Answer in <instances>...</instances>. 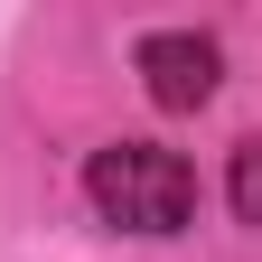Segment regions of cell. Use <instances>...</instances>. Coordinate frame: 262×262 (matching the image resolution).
<instances>
[{
    "instance_id": "6da1fadb",
    "label": "cell",
    "mask_w": 262,
    "mask_h": 262,
    "mask_svg": "<svg viewBox=\"0 0 262 262\" xmlns=\"http://www.w3.org/2000/svg\"><path fill=\"white\" fill-rule=\"evenodd\" d=\"M84 196L113 234H178L196 215V169L159 141H113L84 159Z\"/></svg>"
},
{
    "instance_id": "3957f363",
    "label": "cell",
    "mask_w": 262,
    "mask_h": 262,
    "mask_svg": "<svg viewBox=\"0 0 262 262\" xmlns=\"http://www.w3.org/2000/svg\"><path fill=\"white\" fill-rule=\"evenodd\" d=\"M234 215H244V225H262V141H244V150H234Z\"/></svg>"
},
{
    "instance_id": "7a4b0ae2",
    "label": "cell",
    "mask_w": 262,
    "mask_h": 262,
    "mask_svg": "<svg viewBox=\"0 0 262 262\" xmlns=\"http://www.w3.org/2000/svg\"><path fill=\"white\" fill-rule=\"evenodd\" d=\"M225 75V56L215 38H196V28H159V38H141V84H150V103H169V113H196L215 94Z\"/></svg>"
}]
</instances>
